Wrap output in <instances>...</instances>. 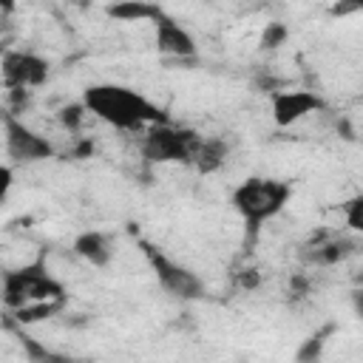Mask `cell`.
Masks as SVG:
<instances>
[{"label": "cell", "instance_id": "obj_13", "mask_svg": "<svg viewBox=\"0 0 363 363\" xmlns=\"http://www.w3.org/2000/svg\"><path fill=\"white\" fill-rule=\"evenodd\" d=\"M60 309H62V298H48V301H34V303L14 309V318H17V323H37V320L57 315Z\"/></svg>", "mask_w": 363, "mask_h": 363}, {"label": "cell", "instance_id": "obj_23", "mask_svg": "<svg viewBox=\"0 0 363 363\" xmlns=\"http://www.w3.org/2000/svg\"><path fill=\"white\" fill-rule=\"evenodd\" d=\"M0 6H3V14H9L14 9V0H0Z\"/></svg>", "mask_w": 363, "mask_h": 363}, {"label": "cell", "instance_id": "obj_2", "mask_svg": "<svg viewBox=\"0 0 363 363\" xmlns=\"http://www.w3.org/2000/svg\"><path fill=\"white\" fill-rule=\"evenodd\" d=\"M289 196H292V187H289L286 182L252 176V179L241 182V184L233 190V207H235L238 216L244 218L247 230H250V233H258L267 218L278 216V213L286 207Z\"/></svg>", "mask_w": 363, "mask_h": 363}, {"label": "cell", "instance_id": "obj_20", "mask_svg": "<svg viewBox=\"0 0 363 363\" xmlns=\"http://www.w3.org/2000/svg\"><path fill=\"white\" fill-rule=\"evenodd\" d=\"M241 284H244V286H258V275H255V269H247V275H241Z\"/></svg>", "mask_w": 363, "mask_h": 363}, {"label": "cell", "instance_id": "obj_11", "mask_svg": "<svg viewBox=\"0 0 363 363\" xmlns=\"http://www.w3.org/2000/svg\"><path fill=\"white\" fill-rule=\"evenodd\" d=\"M74 252H77L82 261H88L91 267H105V264L111 261V252H113V250H111V238H108L105 233L88 230V233L77 235Z\"/></svg>", "mask_w": 363, "mask_h": 363}, {"label": "cell", "instance_id": "obj_10", "mask_svg": "<svg viewBox=\"0 0 363 363\" xmlns=\"http://www.w3.org/2000/svg\"><path fill=\"white\" fill-rule=\"evenodd\" d=\"M108 14L113 17V20H122V23H142V20H153V26L156 23H162L167 14L156 6V3H150V0H119V3H113V6H108Z\"/></svg>", "mask_w": 363, "mask_h": 363}, {"label": "cell", "instance_id": "obj_12", "mask_svg": "<svg viewBox=\"0 0 363 363\" xmlns=\"http://www.w3.org/2000/svg\"><path fill=\"white\" fill-rule=\"evenodd\" d=\"M224 159H227V145L221 139H199L190 164H196L199 173H213L224 164Z\"/></svg>", "mask_w": 363, "mask_h": 363}, {"label": "cell", "instance_id": "obj_8", "mask_svg": "<svg viewBox=\"0 0 363 363\" xmlns=\"http://www.w3.org/2000/svg\"><path fill=\"white\" fill-rule=\"evenodd\" d=\"M320 108H323V99L312 91H278L272 96V119L281 128H289Z\"/></svg>", "mask_w": 363, "mask_h": 363}, {"label": "cell", "instance_id": "obj_7", "mask_svg": "<svg viewBox=\"0 0 363 363\" xmlns=\"http://www.w3.org/2000/svg\"><path fill=\"white\" fill-rule=\"evenodd\" d=\"M3 77L9 88H37L48 77V62L28 51H9L3 57Z\"/></svg>", "mask_w": 363, "mask_h": 363}, {"label": "cell", "instance_id": "obj_6", "mask_svg": "<svg viewBox=\"0 0 363 363\" xmlns=\"http://www.w3.org/2000/svg\"><path fill=\"white\" fill-rule=\"evenodd\" d=\"M3 128H6V150L14 162H37V159H48L54 153L51 142L40 133H34L31 128H26L14 113L3 116Z\"/></svg>", "mask_w": 363, "mask_h": 363}, {"label": "cell", "instance_id": "obj_18", "mask_svg": "<svg viewBox=\"0 0 363 363\" xmlns=\"http://www.w3.org/2000/svg\"><path fill=\"white\" fill-rule=\"evenodd\" d=\"M85 102L82 105H68V108H62L60 111V122L68 128V130H77L79 128V122H82V116H85Z\"/></svg>", "mask_w": 363, "mask_h": 363}, {"label": "cell", "instance_id": "obj_9", "mask_svg": "<svg viewBox=\"0 0 363 363\" xmlns=\"http://www.w3.org/2000/svg\"><path fill=\"white\" fill-rule=\"evenodd\" d=\"M156 48L162 54H173V57H193L196 54V40L176 20L164 17L162 23H156Z\"/></svg>", "mask_w": 363, "mask_h": 363}, {"label": "cell", "instance_id": "obj_1", "mask_svg": "<svg viewBox=\"0 0 363 363\" xmlns=\"http://www.w3.org/2000/svg\"><path fill=\"white\" fill-rule=\"evenodd\" d=\"M85 108L102 122L119 130H142L145 125L167 122L164 111L133 88L125 85H91L82 94Z\"/></svg>", "mask_w": 363, "mask_h": 363}, {"label": "cell", "instance_id": "obj_3", "mask_svg": "<svg viewBox=\"0 0 363 363\" xmlns=\"http://www.w3.org/2000/svg\"><path fill=\"white\" fill-rule=\"evenodd\" d=\"M48 298H62V284L54 281L43 261H34L28 267H20V269H9L3 275V303L6 309H20L26 303H34V301H48Z\"/></svg>", "mask_w": 363, "mask_h": 363}, {"label": "cell", "instance_id": "obj_17", "mask_svg": "<svg viewBox=\"0 0 363 363\" xmlns=\"http://www.w3.org/2000/svg\"><path fill=\"white\" fill-rule=\"evenodd\" d=\"M329 332H332V326H326L323 332H318V335H312V337H309V340H306V343L301 346V352H298V357H301V360H315V357L320 354V349H323V343H326L323 337H326Z\"/></svg>", "mask_w": 363, "mask_h": 363}, {"label": "cell", "instance_id": "obj_16", "mask_svg": "<svg viewBox=\"0 0 363 363\" xmlns=\"http://www.w3.org/2000/svg\"><path fill=\"white\" fill-rule=\"evenodd\" d=\"M284 40H286V26L284 23H269L261 34V51H272V48L284 45Z\"/></svg>", "mask_w": 363, "mask_h": 363}, {"label": "cell", "instance_id": "obj_19", "mask_svg": "<svg viewBox=\"0 0 363 363\" xmlns=\"http://www.w3.org/2000/svg\"><path fill=\"white\" fill-rule=\"evenodd\" d=\"M354 11H363V0H337L332 6L335 17H346V14H354Z\"/></svg>", "mask_w": 363, "mask_h": 363}, {"label": "cell", "instance_id": "obj_22", "mask_svg": "<svg viewBox=\"0 0 363 363\" xmlns=\"http://www.w3.org/2000/svg\"><path fill=\"white\" fill-rule=\"evenodd\" d=\"M0 176H3V196H6V190L11 187V170H9V167H3V170H0Z\"/></svg>", "mask_w": 363, "mask_h": 363}, {"label": "cell", "instance_id": "obj_15", "mask_svg": "<svg viewBox=\"0 0 363 363\" xmlns=\"http://www.w3.org/2000/svg\"><path fill=\"white\" fill-rule=\"evenodd\" d=\"M343 218H346V227H352L354 233H363V193L352 196L343 204Z\"/></svg>", "mask_w": 363, "mask_h": 363}, {"label": "cell", "instance_id": "obj_21", "mask_svg": "<svg viewBox=\"0 0 363 363\" xmlns=\"http://www.w3.org/2000/svg\"><path fill=\"white\" fill-rule=\"evenodd\" d=\"M352 303H354V312L363 318V289H357V292L352 295Z\"/></svg>", "mask_w": 363, "mask_h": 363}, {"label": "cell", "instance_id": "obj_5", "mask_svg": "<svg viewBox=\"0 0 363 363\" xmlns=\"http://www.w3.org/2000/svg\"><path fill=\"white\" fill-rule=\"evenodd\" d=\"M142 250H145V258L150 261V267H153L159 284H162L167 292H173V295H179V298H199V295H201V281H199L190 269L179 267L176 261H170L164 252H159V250H156L153 244H147V241H142Z\"/></svg>", "mask_w": 363, "mask_h": 363}, {"label": "cell", "instance_id": "obj_4", "mask_svg": "<svg viewBox=\"0 0 363 363\" xmlns=\"http://www.w3.org/2000/svg\"><path fill=\"white\" fill-rule=\"evenodd\" d=\"M199 133L184 130V128H173L167 122L150 125L145 133V145L142 153L150 162H193L196 145H199Z\"/></svg>", "mask_w": 363, "mask_h": 363}, {"label": "cell", "instance_id": "obj_14", "mask_svg": "<svg viewBox=\"0 0 363 363\" xmlns=\"http://www.w3.org/2000/svg\"><path fill=\"white\" fill-rule=\"evenodd\" d=\"M343 247H349V244L346 241H326V244H318V250L309 258L318 261V264H335V261H340L346 255Z\"/></svg>", "mask_w": 363, "mask_h": 363}]
</instances>
